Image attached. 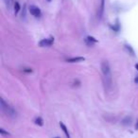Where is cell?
I'll use <instances>...</instances> for the list:
<instances>
[{"mask_svg":"<svg viewBox=\"0 0 138 138\" xmlns=\"http://www.w3.org/2000/svg\"><path fill=\"white\" fill-rule=\"evenodd\" d=\"M101 71L103 75V82H104L105 88L110 89L112 87V73H111L109 63L107 61H103L101 63Z\"/></svg>","mask_w":138,"mask_h":138,"instance_id":"obj_1","label":"cell"},{"mask_svg":"<svg viewBox=\"0 0 138 138\" xmlns=\"http://www.w3.org/2000/svg\"><path fill=\"white\" fill-rule=\"evenodd\" d=\"M0 108H1V111H2L7 116H11V117L15 116V115H16L15 110L13 109L12 107L9 104V103H7L3 98L0 99Z\"/></svg>","mask_w":138,"mask_h":138,"instance_id":"obj_2","label":"cell"},{"mask_svg":"<svg viewBox=\"0 0 138 138\" xmlns=\"http://www.w3.org/2000/svg\"><path fill=\"white\" fill-rule=\"evenodd\" d=\"M29 12H30V14L33 15L34 17H40V16H41V13H42L41 12V10H40L38 7H36V6H34V5L29 6Z\"/></svg>","mask_w":138,"mask_h":138,"instance_id":"obj_3","label":"cell"},{"mask_svg":"<svg viewBox=\"0 0 138 138\" xmlns=\"http://www.w3.org/2000/svg\"><path fill=\"white\" fill-rule=\"evenodd\" d=\"M53 43H54V38L53 37H50V38H47V39H43L42 41H40L39 45L42 47H50L52 45Z\"/></svg>","mask_w":138,"mask_h":138,"instance_id":"obj_4","label":"cell"},{"mask_svg":"<svg viewBox=\"0 0 138 138\" xmlns=\"http://www.w3.org/2000/svg\"><path fill=\"white\" fill-rule=\"evenodd\" d=\"M85 61L84 57H73V58H68L66 62L68 63H80V62H83Z\"/></svg>","mask_w":138,"mask_h":138,"instance_id":"obj_5","label":"cell"},{"mask_svg":"<svg viewBox=\"0 0 138 138\" xmlns=\"http://www.w3.org/2000/svg\"><path fill=\"white\" fill-rule=\"evenodd\" d=\"M104 8H105V0H101V2H100V7H99V10H98V17L99 18H101L102 15H103Z\"/></svg>","mask_w":138,"mask_h":138,"instance_id":"obj_6","label":"cell"},{"mask_svg":"<svg viewBox=\"0 0 138 138\" xmlns=\"http://www.w3.org/2000/svg\"><path fill=\"white\" fill-rule=\"evenodd\" d=\"M60 127L62 128V130H63V132L64 133L65 136H66L67 138H71L70 137V133H69V132H68L67 128H66V126H65L63 122H60Z\"/></svg>","mask_w":138,"mask_h":138,"instance_id":"obj_7","label":"cell"},{"mask_svg":"<svg viewBox=\"0 0 138 138\" xmlns=\"http://www.w3.org/2000/svg\"><path fill=\"white\" fill-rule=\"evenodd\" d=\"M34 122H35V124L38 126H43L44 125V120L42 119V117H36L35 119H34Z\"/></svg>","mask_w":138,"mask_h":138,"instance_id":"obj_8","label":"cell"},{"mask_svg":"<svg viewBox=\"0 0 138 138\" xmlns=\"http://www.w3.org/2000/svg\"><path fill=\"white\" fill-rule=\"evenodd\" d=\"M0 133H1V135L4 136V137H11V133H8V132H6L4 129H0Z\"/></svg>","mask_w":138,"mask_h":138,"instance_id":"obj_9","label":"cell"},{"mask_svg":"<svg viewBox=\"0 0 138 138\" xmlns=\"http://www.w3.org/2000/svg\"><path fill=\"white\" fill-rule=\"evenodd\" d=\"M20 5H19L18 2H15L14 3V14H17V13L19 12V11H20Z\"/></svg>","mask_w":138,"mask_h":138,"instance_id":"obj_10","label":"cell"},{"mask_svg":"<svg viewBox=\"0 0 138 138\" xmlns=\"http://www.w3.org/2000/svg\"><path fill=\"white\" fill-rule=\"evenodd\" d=\"M87 41H89V42H93V43H97V40H96L94 38V37H92V36H88L87 37Z\"/></svg>","mask_w":138,"mask_h":138,"instance_id":"obj_11","label":"cell"},{"mask_svg":"<svg viewBox=\"0 0 138 138\" xmlns=\"http://www.w3.org/2000/svg\"><path fill=\"white\" fill-rule=\"evenodd\" d=\"M24 71H26V72H32V70L31 69H29V68H26V69H24Z\"/></svg>","mask_w":138,"mask_h":138,"instance_id":"obj_12","label":"cell"},{"mask_svg":"<svg viewBox=\"0 0 138 138\" xmlns=\"http://www.w3.org/2000/svg\"><path fill=\"white\" fill-rule=\"evenodd\" d=\"M135 129L136 130H138V120H137V124L135 125Z\"/></svg>","mask_w":138,"mask_h":138,"instance_id":"obj_13","label":"cell"},{"mask_svg":"<svg viewBox=\"0 0 138 138\" xmlns=\"http://www.w3.org/2000/svg\"><path fill=\"white\" fill-rule=\"evenodd\" d=\"M135 82H138V77H137V78H135Z\"/></svg>","mask_w":138,"mask_h":138,"instance_id":"obj_14","label":"cell"},{"mask_svg":"<svg viewBox=\"0 0 138 138\" xmlns=\"http://www.w3.org/2000/svg\"><path fill=\"white\" fill-rule=\"evenodd\" d=\"M135 67H136V69H138V63H137V64L135 65Z\"/></svg>","mask_w":138,"mask_h":138,"instance_id":"obj_15","label":"cell"},{"mask_svg":"<svg viewBox=\"0 0 138 138\" xmlns=\"http://www.w3.org/2000/svg\"><path fill=\"white\" fill-rule=\"evenodd\" d=\"M47 1H49V2H50V1H51V0H47Z\"/></svg>","mask_w":138,"mask_h":138,"instance_id":"obj_16","label":"cell"},{"mask_svg":"<svg viewBox=\"0 0 138 138\" xmlns=\"http://www.w3.org/2000/svg\"><path fill=\"white\" fill-rule=\"evenodd\" d=\"M56 138H59V137H56Z\"/></svg>","mask_w":138,"mask_h":138,"instance_id":"obj_17","label":"cell"}]
</instances>
